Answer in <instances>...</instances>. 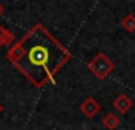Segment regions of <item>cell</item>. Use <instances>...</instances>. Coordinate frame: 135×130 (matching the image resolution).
<instances>
[{
	"label": "cell",
	"instance_id": "1",
	"mask_svg": "<svg viewBox=\"0 0 135 130\" xmlns=\"http://www.w3.org/2000/svg\"><path fill=\"white\" fill-rule=\"evenodd\" d=\"M72 57L70 49L41 22L32 26L7 52L8 62L38 89L46 84H56L57 73Z\"/></svg>",
	"mask_w": 135,
	"mask_h": 130
},
{
	"label": "cell",
	"instance_id": "9",
	"mask_svg": "<svg viewBox=\"0 0 135 130\" xmlns=\"http://www.w3.org/2000/svg\"><path fill=\"white\" fill-rule=\"evenodd\" d=\"M2 111H3V105L0 103V114H2Z\"/></svg>",
	"mask_w": 135,
	"mask_h": 130
},
{
	"label": "cell",
	"instance_id": "8",
	"mask_svg": "<svg viewBox=\"0 0 135 130\" xmlns=\"http://www.w3.org/2000/svg\"><path fill=\"white\" fill-rule=\"evenodd\" d=\"M3 11H5V8H3V5H2V3H0V16L3 14Z\"/></svg>",
	"mask_w": 135,
	"mask_h": 130
},
{
	"label": "cell",
	"instance_id": "5",
	"mask_svg": "<svg viewBox=\"0 0 135 130\" xmlns=\"http://www.w3.org/2000/svg\"><path fill=\"white\" fill-rule=\"evenodd\" d=\"M102 124H103V127H105L107 130H116V128L119 127L121 121H119V117H118L114 113H108V114L103 116Z\"/></svg>",
	"mask_w": 135,
	"mask_h": 130
},
{
	"label": "cell",
	"instance_id": "4",
	"mask_svg": "<svg viewBox=\"0 0 135 130\" xmlns=\"http://www.w3.org/2000/svg\"><path fill=\"white\" fill-rule=\"evenodd\" d=\"M113 106H114V109H116L118 113L126 114V113H129L130 108H132V100H130L129 95L121 94V95H118V97L113 100Z\"/></svg>",
	"mask_w": 135,
	"mask_h": 130
},
{
	"label": "cell",
	"instance_id": "2",
	"mask_svg": "<svg viewBox=\"0 0 135 130\" xmlns=\"http://www.w3.org/2000/svg\"><path fill=\"white\" fill-rule=\"evenodd\" d=\"M89 72L97 78V79H105L110 76V73H113L114 70V62L105 54V52H99L89 63H88Z\"/></svg>",
	"mask_w": 135,
	"mask_h": 130
},
{
	"label": "cell",
	"instance_id": "6",
	"mask_svg": "<svg viewBox=\"0 0 135 130\" xmlns=\"http://www.w3.org/2000/svg\"><path fill=\"white\" fill-rule=\"evenodd\" d=\"M13 43H15L13 32L7 30L3 26H0V48H2V46H8V44H13Z\"/></svg>",
	"mask_w": 135,
	"mask_h": 130
},
{
	"label": "cell",
	"instance_id": "7",
	"mask_svg": "<svg viewBox=\"0 0 135 130\" xmlns=\"http://www.w3.org/2000/svg\"><path fill=\"white\" fill-rule=\"evenodd\" d=\"M121 27L126 32H135V14L129 13L127 16H124L121 19Z\"/></svg>",
	"mask_w": 135,
	"mask_h": 130
},
{
	"label": "cell",
	"instance_id": "3",
	"mask_svg": "<svg viewBox=\"0 0 135 130\" xmlns=\"http://www.w3.org/2000/svg\"><path fill=\"white\" fill-rule=\"evenodd\" d=\"M80 111L83 113L84 117L92 119V117H95V116L99 114V111H100V103H99L94 97H88V98L80 105Z\"/></svg>",
	"mask_w": 135,
	"mask_h": 130
}]
</instances>
